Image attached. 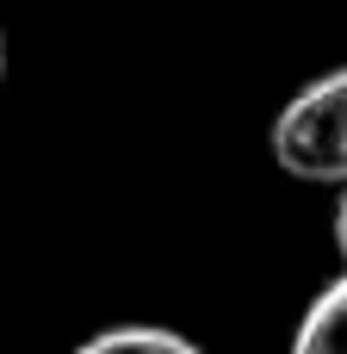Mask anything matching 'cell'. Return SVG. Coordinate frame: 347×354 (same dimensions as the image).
<instances>
[{
	"instance_id": "1",
	"label": "cell",
	"mask_w": 347,
	"mask_h": 354,
	"mask_svg": "<svg viewBox=\"0 0 347 354\" xmlns=\"http://www.w3.org/2000/svg\"><path fill=\"white\" fill-rule=\"evenodd\" d=\"M267 149H273L279 174H292V180L347 187V62L317 75L310 87H298L279 106Z\"/></svg>"
},
{
	"instance_id": "2",
	"label": "cell",
	"mask_w": 347,
	"mask_h": 354,
	"mask_svg": "<svg viewBox=\"0 0 347 354\" xmlns=\"http://www.w3.org/2000/svg\"><path fill=\"white\" fill-rule=\"evenodd\" d=\"M292 348L298 354H347V268L310 299V311L292 330Z\"/></svg>"
},
{
	"instance_id": "3",
	"label": "cell",
	"mask_w": 347,
	"mask_h": 354,
	"mask_svg": "<svg viewBox=\"0 0 347 354\" xmlns=\"http://www.w3.org/2000/svg\"><path fill=\"white\" fill-rule=\"evenodd\" d=\"M81 354H199V342L180 330H161V324H118V330L87 336Z\"/></svg>"
},
{
	"instance_id": "4",
	"label": "cell",
	"mask_w": 347,
	"mask_h": 354,
	"mask_svg": "<svg viewBox=\"0 0 347 354\" xmlns=\"http://www.w3.org/2000/svg\"><path fill=\"white\" fill-rule=\"evenodd\" d=\"M329 236H335V255H341V268H347V187H341V205H335V224H329Z\"/></svg>"
},
{
	"instance_id": "5",
	"label": "cell",
	"mask_w": 347,
	"mask_h": 354,
	"mask_svg": "<svg viewBox=\"0 0 347 354\" xmlns=\"http://www.w3.org/2000/svg\"><path fill=\"white\" fill-rule=\"evenodd\" d=\"M0 81H6V31H0Z\"/></svg>"
}]
</instances>
